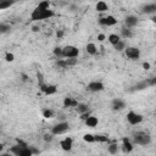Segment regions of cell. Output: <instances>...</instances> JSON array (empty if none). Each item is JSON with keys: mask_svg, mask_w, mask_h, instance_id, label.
Returning a JSON list of instances; mask_svg holds the SVG:
<instances>
[{"mask_svg": "<svg viewBox=\"0 0 156 156\" xmlns=\"http://www.w3.org/2000/svg\"><path fill=\"white\" fill-rule=\"evenodd\" d=\"M15 60V55L12 54V53H8L6 55H5V61L6 62H12Z\"/></svg>", "mask_w": 156, "mask_h": 156, "instance_id": "cell-36", "label": "cell"}, {"mask_svg": "<svg viewBox=\"0 0 156 156\" xmlns=\"http://www.w3.org/2000/svg\"><path fill=\"white\" fill-rule=\"evenodd\" d=\"M118 149H120V146H118V144H117L116 140L110 141L109 145H108V151H109V154H111V155H116V154L118 152Z\"/></svg>", "mask_w": 156, "mask_h": 156, "instance_id": "cell-18", "label": "cell"}, {"mask_svg": "<svg viewBox=\"0 0 156 156\" xmlns=\"http://www.w3.org/2000/svg\"><path fill=\"white\" fill-rule=\"evenodd\" d=\"M85 50L89 55H96L98 54V48L94 43H88L87 46H85Z\"/></svg>", "mask_w": 156, "mask_h": 156, "instance_id": "cell-20", "label": "cell"}, {"mask_svg": "<svg viewBox=\"0 0 156 156\" xmlns=\"http://www.w3.org/2000/svg\"><path fill=\"white\" fill-rule=\"evenodd\" d=\"M41 115H43L44 118L50 120V118H53V117H54V111L51 110V109H44V110L41 111Z\"/></svg>", "mask_w": 156, "mask_h": 156, "instance_id": "cell-27", "label": "cell"}, {"mask_svg": "<svg viewBox=\"0 0 156 156\" xmlns=\"http://www.w3.org/2000/svg\"><path fill=\"white\" fill-rule=\"evenodd\" d=\"M0 156H10V152H4V154H0Z\"/></svg>", "mask_w": 156, "mask_h": 156, "instance_id": "cell-47", "label": "cell"}, {"mask_svg": "<svg viewBox=\"0 0 156 156\" xmlns=\"http://www.w3.org/2000/svg\"><path fill=\"white\" fill-rule=\"evenodd\" d=\"M95 10L98 12H106L109 10V5L105 2H98L95 5Z\"/></svg>", "mask_w": 156, "mask_h": 156, "instance_id": "cell-19", "label": "cell"}, {"mask_svg": "<svg viewBox=\"0 0 156 156\" xmlns=\"http://www.w3.org/2000/svg\"><path fill=\"white\" fill-rule=\"evenodd\" d=\"M16 141H17V144H18L21 148H28V144H27L26 141H23L22 139H16Z\"/></svg>", "mask_w": 156, "mask_h": 156, "instance_id": "cell-39", "label": "cell"}, {"mask_svg": "<svg viewBox=\"0 0 156 156\" xmlns=\"http://www.w3.org/2000/svg\"><path fill=\"white\" fill-rule=\"evenodd\" d=\"M141 12L143 14H148V15H154L156 14V4L151 3V4H145L141 8Z\"/></svg>", "mask_w": 156, "mask_h": 156, "instance_id": "cell-14", "label": "cell"}, {"mask_svg": "<svg viewBox=\"0 0 156 156\" xmlns=\"http://www.w3.org/2000/svg\"><path fill=\"white\" fill-rule=\"evenodd\" d=\"M68 129H70L68 122H59L51 128V134H53L54 137L55 135H61V134H65Z\"/></svg>", "mask_w": 156, "mask_h": 156, "instance_id": "cell-4", "label": "cell"}, {"mask_svg": "<svg viewBox=\"0 0 156 156\" xmlns=\"http://www.w3.org/2000/svg\"><path fill=\"white\" fill-rule=\"evenodd\" d=\"M43 139H44V141H46V143H50V141H53V139H54V135L53 134H49V133H46V134H44V137H43Z\"/></svg>", "mask_w": 156, "mask_h": 156, "instance_id": "cell-35", "label": "cell"}, {"mask_svg": "<svg viewBox=\"0 0 156 156\" xmlns=\"http://www.w3.org/2000/svg\"><path fill=\"white\" fill-rule=\"evenodd\" d=\"M151 21H152V22H154V23H155V22H156V16H155V15H154V16H152V17H151Z\"/></svg>", "mask_w": 156, "mask_h": 156, "instance_id": "cell-48", "label": "cell"}, {"mask_svg": "<svg viewBox=\"0 0 156 156\" xmlns=\"http://www.w3.org/2000/svg\"><path fill=\"white\" fill-rule=\"evenodd\" d=\"M133 143L137 145H141V146L149 145L151 143V135L146 132H137L133 135Z\"/></svg>", "mask_w": 156, "mask_h": 156, "instance_id": "cell-2", "label": "cell"}, {"mask_svg": "<svg viewBox=\"0 0 156 156\" xmlns=\"http://www.w3.org/2000/svg\"><path fill=\"white\" fill-rule=\"evenodd\" d=\"M121 35L123 37V38H126V39H129V38H133V32H132V29L131 28H127V27H124V28H122L121 29Z\"/></svg>", "mask_w": 156, "mask_h": 156, "instance_id": "cell-23", "label": "cell"}, {"mask_svg": "<svg viewBox=\"0 0 156 156\" xmlns=\"http://www.w3.org/2000/svg\"><path fill=\"white\" fill-rule=\"evenodd\" d=\"M11 29V26L8 25V23H0V34H4V33H8L10 32Z\"/></svg>", "mask_w": 156, "mask_h": 156, "instance_id": "cell-30", "label": "cell"}, {"mask_svg": "<svg viewBox=\"0 0 156 156\" xmlns=\"http://www.w3.org/2000/svg\"><path fill=\"white\" fill-rule=\"evenodd\" d=\"M60 146H61V149L64 151H67V152L71 151L72 148H73V139L71 137H66L65 139H62L60 141Z\"/></svg>", "mask_w": 156, "mask_h": 156, "instance_id": "cell-11", "label": "cell"}, {"mask_svg": "<svg viewBox=\"0 0 156 156\" xmlns=\"http://www.w3.org/2000/svg\"><path fill=\"white\" fill-rule=\"evenodd\" d=\"M87 89L89 91H93V93H99V91H102L105 89V85H104L102 82H99V81H94V82H90L87 87Z\"/></svg>", "mask_w": 156, "mask_h": 156, "instance_id": "cell-9", "label": "cell"}, {"mask_svg": "<svg viewBox=\"0 0 156 156\" xmlns=\"http://www.w3.org/2000/svg\"><path fill=\"white\" fill-rule=\"evenodd\" d=\"M126 117H127V122L129 124H132V126H137V124L141 123L143 120H144L143 115H140V114H138L135 111H128Z\"/></svg>", "mask_w": 156, "mask_h": 156, "instance_id": "cell-6", "label": "cell"}, {"mask_svg": "<svg viewBox=\"0 0 156 156\" xmlns=\"http://www.w3.org/2000/svg\"><path fill=\"white\" fill-rule=\"evenodd\" d=\"M94 140H95L96 143H110L109 137L102 135V134H96V135H94Z\"/></svg>", "mask_w": 156, "mask_h": 156, "instance_id": "cell-25", "label": "cell"}, {"mask_svg": "<svg viewBox=\"0 0 156 156\" xmlns=\"http://www.w3.org/2000/svg\"><path fill=\"white\" fill-rule=\"evenodd\" d=\"M143 68H144L145 71H149V70L151 68V65H150L149 62H143Z\"/></svg>", "mask_w": 156, "mask_h": 156, "instance_id": "cell-42", "label": "cell"}, {"mask_svg": "<svg viewBox=\"0 0 156 156\" xmlns=\"http://www.w3.org/2000/svg\"><path fill=\"white\" fill-rule=\"evenodd\" d=\"M55 16L54 10H37L34 9L33 12L31 14V20L32 21H43V20H48Z\"/></svg>", "mask_w": 156, "mask_h": 156, "instance_id": "cell-1", "label": "cell"}, {"mask_svg": "<svg viewBox=\"0 0 156 156\" xmlns=\"http://www.w3.org/2000/svg\"><path fill=\"white\" fill-rule=\"evenodd\" d=\"M37 10H49L50 9V2H48V0H44V2H40L37 8Z\"/></svg>", "mask_w": 156, "mask_h": 156, "instance_id": "cell-26", "label": "cell"}, {"mask_svg": "<svg viewBox=\"0 0 156 156\" xmlns=\"http://www.w3.org/2000/svg\"><path fill=\"white\" fill-rule=\"evenodd\" d=\"M21 76H22V81H25V82H26V81H27V79H28V77H27V76H26V75H25V73H22V75H21Z\"/></svg>", "mask_w": 156, "mask_h": 156, "instance_id": "cell-44", "label": "cell"}, {"mask_svg": "<svg viewBox=\"0 0 156 156\" xmlns=\"http://www.w3.org/2000/svg\"><path fill=\"white\" fill-rule=\"evenodd\" d=\"M124 53H126V55H127V58L128 59H131V60H139L140 59V50L138 49V48H135V46H128V48H126L124 49Z\"/></svg>", "mask_w": 156, "mask_h": 156, "instance_id": "cell-7", "label": "cell"}, {"mask_svg": "<svg viewBox=\"0 0 156 156\" xmlns=\"http://www.w3.org/2000/svg\"><path fill=\"white\" fill-rule=\"evenodd\" d=\"M138 23H139V18L137 16H134V15H129V16H127L124 18V25L127 26V28H133Z\"/></svg>", "mask_w": 156, "mask_h": 156, "instance_id": "cell-13", "label": "cell"}, {"mask_svg": "<svg viewBox=\"0 0 156 156\" xmlns=\"http://www.w3.org/2000/svg\"><path fill=\"white\" fill-rule=\"evenodd\" d=\"M75 110L81 116V115H83V114H85V112L89 111V105H87V104H83V102H78V105L75 108Z\"/></svg>", "mask_w": 156, "mask_h": 156, "instance_id": "cell-17", "label": "cell"}, {"mask_svg": "<svg viewBox=\"0 0 156 156\" xmlns=\"http://www.w3.org/2000/svg\"><path fill=\"white\" fill-rule=\"evenodd\" d=\"M65 60H66L67 68H68V67H72V66H76V65H77V59H65Z\"/></svg>", "mask_w": 156, "mask_h": 156, "instance_id": "cell-34", "label": "cell"}, {"mask_svg": "<svg viewBox=\"0 0 156 156\" xmlns=\"http://www.w3.org/2000/svg\"><path fill=\"white\" fill-rule=\"evenodd\" d=\"M117 22H118V21H117L116 17L112 16V15H108V16H105V17H100V18H99V25L106 26V27H112V26L117 25Z\"/></svg>", "mask_w": 156, "mask_h": 156, "instance_id": "cell-8", "label": "cell"}, {"mask_svg": "<svg viewBox=\"0 0 156 156\" xmlns=\"http://www.w3.org/2000/svg\"><path fill=\"white\" fill-rule=\"evenodd\" d=\"M56 65L60 67V68H67V65H66V60L65 59H61V60H58Z\"/></svg>", "mask_w": 156, "mask_h": 156, "instance_id": "cell-37", "label": "cell"}, {"mask_svg": "<svg viewBox=\"0 0 156 156\" xmlns=\"http://www.w3.org/2000/svg\"><path fill=\"white\" fill-rule=\"evenodd\" d=\"M114 48H115L116 51H124V49H126L127 46H126V43H124L123 40H120L116 45H114Z\"/></svg>", "mask_w": 156, "mask_h": 156, "instance_id": "cell-31", "label": "cell"}, {"mask_svg": "<svg viewBox=\"0 0 156 156\" xmlns=\"http://www.w3.org/2000/svg\"><path fill=\"white\" fill-rule=\"evenodd\" d=\"M149 87V83H148V81H144V82H139V83H137L134 87H132V91H135V90H143V89H145V88H148Z\"/></svg>", "mask_w": 156, "mask_h": 156, "instance_id": "cell-21", "label": "cell"}, {"mask_svg": "<svg viewBox=\"0 0 156 156\" xmlns=\"http://www.w3.org/2000/svg\"><path fill=\"white\" fill-rule=\"evenodd\" d=\"M62 54L64 59H76L79 55V49L75 45H66L62 48Z\"/></svg>", "mask_w": 156, "mask_h": 156, "instance_id": "cell-3", "label": "cell"}, {"mask_svg": "<svg viewBox=\"0 0 156 156\" xmlns=\"http://www.w3.org/2000/svg\"><path fill=\"white\" fill-rule=\"evenodd\" d=\"M134 146H133V143L129 140V138H123L122 139V146H121V150L123 154H131L133 151Z\"/></svg>", "mask_w": 156, "mask_h": 156, "instance_id": "cell-10", "label": "cell"}, {"mask_svg": "<svg viewBox=\"0 0 156 156\" xmlns=\"http://www.w3.org/2000/svg\"><path fill=\"white\" fill-rule=\"evenodd\" d=\"M22 149H23V148H21L18 144H16V145H14V146H11V148H10V154L15 155V156H18Z\"/></svg>", "mask_w": 156, "mask_h": 156, "instance_id": "cell-29", "label": "cell"}, {"mask_svg": "<svg viewBox=\"0 0 156 156\" xmlns=\"http://www.w3.org/2000/svg\"><path fill=\"white\" fill-rule=\"evenodd\" d=\"M83 140H84L85 143H89V144L95 143V140H94V135H93V134H90V133L84 134V135H83Z\"/></svg>", "mask_w": 156, "mask_h": 156, "instance_id": "cell-32", "label": "cell"}, {"mask_svg": "<svg viewBox=\"0 0 156 156\" xmlns=\"http://www.w3.org/2000/svg\"><path fill=\"white\" fill-rule=\"evenodd\" d=\"M3 150H4V144H3V143H0V154H2Z\"/></svg>", "mask_w": 156, "mask_h": 156, "instance_id": "cell-46", "label": "cell"}, {"mask_svg": "<svg viewBox=\"0 0 156 156\" xmlns=\"http://www.w3.org/2000/svg\"><path fill=\"white\" fill-rule=\"evenodd\" d=\"M28 146H29V145H28ZM18 156H33V154H32V151L29 150V148H23V149L21 150V152H20Z\"/></svg>", "mask_w": 156, "mask_h": 156, "instance_id": "cell-33", "label": "cell"}, {"mask_svg": "<svg viewBox=\"0 0 156 156\" xmlns=\"http://www.w3.org/2000/svg\"><path fill=\"white\" fill-rule=\"evenodd\" d=\"M56 37H58V38H62V37H64V31H62V29H59V31L56 32Z\"/></svg>", "mask_w": 156, "mask_h": 156, "instance_id": "cell-43", "label": "cell"}, {"mask_svg": "<svg viewBox=\"0 0 156 156\" xmlns=\"http://www.w3.org/2000/svg\"><path fill=\"white\" fill-rule=\"evenodd\" d=\"M106 39V35L104 34V33H100V34H98V41H104Z\"/></svg>", "mask_w": 156, "mask_h": 156, "instance_id": "cell-40", "label": "cell"}, {"mask_svg": "<svg viewBox=\"0 0 156 156\" xmlns=\"http://www.w3.org/2000/svg\"><path fill=\"white\" fill-rule=\"evenodd\" d=\"M77 105H78V101L75 98L67 96V98L64 99V106L65 108H76Z\"/></svg>", "mask_w": 156, "mask_h": 156, "instance_id": "cell-16", "label": "cell"}, {"mask_svg": "<svg viewBox=\"0 0 156 156\" xmlns=\"http://www.w3.org/2000/svg\"><path fill=\"white\" fill-rule=\"evenodd\" d=\"M108 40H109V43H110V44L116 45V44L121 40V37H120L118 34H116V33H111V34L108 37Z\"/></svg>", "mask_w": 156, "mask_h": 156, "instance_id": "cell-22", "label": "cell"}, {"mask_svg": "<svg viewBox=\"0 0 156 156\" xmlns=\"http://www.w3.org/2000/svg\"><path fill=\"white\" fill-rule=\"evenodd\" d=\"M28 148H29V150L32 151L33 156H34V155H39V154H40V150H39V149H37L35 146H33V145H29Z\"/></svg>", "mask_w": 156, "mask_h": 156, "instance_id": "cell-38", "label": "cell"}, {"mask_svg": "<svg viewBox=\"0 0 156 156\" xmlns=\"http://www.w3.org/2000/svg\"><path fill=\"white\" fill-rule=\"evenodd\" d=\"M84 123H85V126H87V127H89V128H94V127H96V126H98L99 120H98V117H95L94 115H90V116L84 121Z\"/></svg>", "mask_w": 156, "mask_h": 156, "instance_id": "cell-15", "label": "cell"}, {"mask_svg": "<svg viewBox=\"0 0 156 156\" xmlns=\"http://www.w3.org/2000/svg\"><path fill=\"white\" fill-rule=\"evenodd\" d=\"M32 31H33V32H38V31H39V28H38L37 26H33V27H32Z\"/></svg>", "mask_w": 156, "mask_h": 156, "instance_id": "cell-45", "label": "cell"}, {"mask_svg": "<svg viewBox=\"0 0 156 156\" xmlns=\"http://www.w3.org/2000/svg\"><path fill=\"white\" fill-rule=\"evenodd\" d=\"M53 54L59 59V60H61V59H64V54H62V48H60V46H56V48H54V50H53Z\"/></svg>", "mask_w": 156, "mask_h": 156, "instance_id": "cell-28", "label": "cell"}, {"mask_svg": "<svg viewBox=\"0 0 156 156\" xmlns=\"http://www.w3.org/2000/svg\"><path fill=\"white\" fill-rule=\"evenodd\" d=\"M91 114H90V111H88V112H85V114H83V115H81V120H83V121H85L89 116H90Z\"/></svg>", "mask_w": 156, "mask_h": 156, "instance_id": "cell-41", "label": "cell"}, {"mask_svg": "<svg viewBox=\"0 0 156 156\" xmlns=\"http://www.w3.org/2000/svg\"><path fill=\"white\" fill-rule=\"evenodd\" d=\"M38 85L40 91L44 93L45 95H54L58 93V87L55 84H46L45 82H39Z\"/></svg>", "mask_w": 156, "mask_h": 156, "instance_id": "cell-5", "label": "cell"}, {"mask_svg": "<svg viewBox=\"0 0 156 156\" xmlns=\"http://www.w3.org/2000/svg\"><path fill=\"white\" fill-rule=\"evenodd\" d=\"M111 108H112L114 111H121V110H123V109L126 108V102H124L122 99L116 98V99H114L112 102H111Z\"/></svg>", "mask_w": 156, "mask_h": 156, "instance_id": "cell-12", "label": "cell"}, {"mask_svg": "<svg viewBox=\"0 0 156 156\" xmlns=\"http://www.w3.org/2000/svg\"><path fill=\"white\" fill-rule=\"evenodd\" d=\"M15 3L12 0H3V2H0V10H6L9 8H11Z\"/></svg>", "mask_w": 156, "mask_h": 156, "instance_id": "cell-24", "label": "cell"}]
</instances>
